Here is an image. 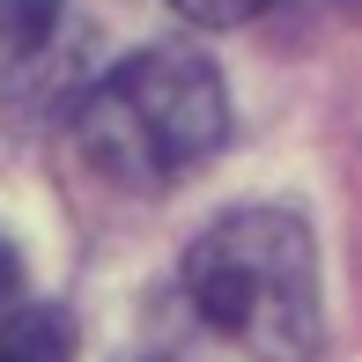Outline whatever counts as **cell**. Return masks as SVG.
<instances>
[{
  "label": "cell",
  "instance_id": "cell-1",
  "mask_svg": "<svg viewBox=\"0 0 362 362\" xmlns=\"http://www.w3.org/2000/svg\"><path fill=\"white\" fill-rule=\"evenodd\" d=\"M222 134H229L222 74L192 45H148L74 104V148L119 192H170L222 148Z\"/></svg>",
  "mask_w": 362,
  "mask_h": 362
},
{
  "label": "cell",
  "instance_id": "cell-2",
  "mask_svg": "<svg viewBox=\"0 0 362 362\" xmlns=\"http://www.w3.org/2000/svg\"><path fill=\"white\" fill-rule=\"evenodd\" d=\"M185 303L252 362L318 348V252L288 207H229L185 252Z\"/></svg>",
  "mask_w": 362,
  "mask_h": 362
},
{
  "label": "cell",
  "instance_id": "cell-3",
  "mask_svg": "<svg viewBox=\"0 0 362 362\" xmlns=\"http://www.w3.org/2000/svg\"><path fill=\"white\" fill-rule=\"evenodd\" d=\"M0 362H74V325L59 303H15L0 318Z\"/></svg>",
  "mask_w": 362,
  "mask_h": 362
},
{
  "label": "cell",
  "instance_id": "cell-4",
  "mask_svg": "<svg viewBox=\"0 0 362 362\" xmlns=\"http://www.w3.org/2000/svg\"><path fill=\"white\" fill-rule=\"evenodd\" d=\"M74 0H0V74H15L23 59H37L52 45V30L67 23Z\"/></svg>",
  "mask_w": 362,
  "mask_h": 362
},
{
  "label": "cell",
  "instance_id": "cell-5",
  "mask_svg": "<svg viewBox=\"0 0 362 362\" xmlns=\"http://www.w3.org/2000/svg\"><path fill=\"white\" fill-rule=\"evenodd\" d=\"M185 23H200V30H229V23H252V15H267L274 0H170Z\"/></svg>",
  "mask_w": 362,
  "mask_h": 362
},
{
  "label": "cell",
  "instance_id": "cell-6",
  "mask_svg": "<svg viewBox=\"0 0 362 362\" xmlns=\"http://www.w3.org/2000/svg\"><path fill=\"white\" fill-rule=\"evenodd\" d=\"M15 303H23V252L0 237V310H15Z\"/></svg>",
  "mask_w": 362,
  "mask_h": 362
},
{
  "label": "cell",
  "instance_id": "cell-7",
  "mask_svg": "<svg viewBox=\"0 0 362 362\" xmlns=\"http://www.w3.org/2000/svg\"><path fill=\"white\" fill-rule=\"evenodd\" d=\"M348 8H362V0H348Z\"/></svg>",
  "mask_w": 362,
  "mask_h": 362
}]
</instances>
